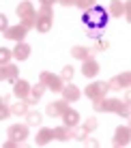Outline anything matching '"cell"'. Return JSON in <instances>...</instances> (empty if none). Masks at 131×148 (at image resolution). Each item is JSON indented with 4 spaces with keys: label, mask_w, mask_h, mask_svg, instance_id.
I'll return each instance as SVG.
<instances>
[{
    "label": "cell",
    "mask_w": 131,
    "mask_h": 148,
    "mask_svg": "<svg viewBox=\"0 0 131 148\" xmlns=\"http://www.w3.org/2000/svg\"><path fill=\"white\" fill-rule=\"evenodd\" d=\"M52 24H54L52 7H43L41 4V9L34 15V30H37V32H49V30H52Z\"/></svg>",
    "instance_id": "1"
},
{
    "label": "cell",
    "mask_w": 131,
    "mask_h": 148,
    "mask_svg": "<svg viewBox=\"0 0 131 148\" xmlns=\"http://www.w3.org/2000/svg\"><path fill=\"white\" fill-rule=\"evenodd\" d=\"M39 82L45 84V88L54 90V92H60L62 86H64V82L60 79V75H54V73H49V71H43V73L39 75Z\"/></svg>",
    "instance_id": "2"
},
{
    "label": "cell",
    "mask_w": 131,
    "mask_h": 148,
    "mask_svg": "<svg viewBox=\"0 0 131 148\" xmlns=\"http://www.w3.org/2000/svg\"><path fill=\"white\" fill-rule=\"evenodd\" d=\"M108 82H95V84L86 86V90H84V95L88 97L90 101H97V99H103L105 95H108Z\"/></svg>",
    "instance_id": "3"
},
{
    "label": "cell",
    "mask_w": 131,
    "mask_h": 148,
    "mask_svg": "<svg viewBox=\"0 0 131 148\" xmlns=\"http://www.w3.org/2000/svg\"><path fill=\"white\" fill-rule=\"evenodd\" d=\"M120 103H123L120 99H108V97H103V99L95 101L93 108H95V112H116Z\"/></svg>",
    "instance_id": "4"
},
{
    "label": "cell",
    "mask_w": 131,
    "mask_h": 148,
    "mask_svg": "<svg viewBox=\"0 0 131 148\" xmlns=\"http://www.w3.org/2000/svg\"><path fill=\"white\" fill-rule=\"evenodd\" d=\"M129 84H131V73L123 71L120 75H116V77H112L108 82V88L110 90H123V88H129Z\"/></svg>",
    "instance_id": "5"
},
{
    "label": "cell",
    "mask_w": 131,
    "mask_h": 148,
    "mask_svg": "<svg viewBox=\"0 0 131 148\" xmlns=\"http://www.w3.org/2000/svg\"><path fill=\"white\" fill-rule=\"evenodd\" d=\"M9 140H15L17 144H22L24 140L28 137V125H11L7 131Z\"/></svg>",
    "instance_id": "6"
},
{
    "label": "cell",
    "mask_w": 131,
    "mask_h": 148,
    "mask_svg": "<svg viewBox=\"0 0 131 148\" xmlns=\"http://www.w3.org/2000/svg\"><path fill=\"white\" fill-rule=\"evenodd\" d=\"M129 140H131V129H129V127L127 125H120L118 127V129H116V133H114V140H112V144L114 146H129Z\"/></svg>",
    "instance_id": "7"
},
{
    "label": "cell",
    "mask_w": 131,
    "mask_h": 148,
    "mask_svg": "<svg viewBox=\"0 0 131 148\" xmlns=\"http://www.w3.org/2000/svg\"><path fill=\"white\" fill-rule=\"evenodd\" d=\"M69 108V101H64V99H60V101H52V103H47V108H45V114L47 116H62V112Z\"/></svg>",
    "instance_id": "8"
},
{
    "label": "cell",
    "mask_w": 131,
    "mask_h": 148,
    "mask_svg": "<svg viewBox=\"0 0 131 148\" xmlns=\"http://www.w3.org/2000/svg\"><path fill=\"white\" fill-rule=\"evenodd\" d=\"M28 30L22 26V24H17V26H9L7 30H4V37L15 41V43H19V41H24V37H26Z\"/></svg>",
    "instance_id": "9"
},
{
    "label": "cell",
    "mask_w": 131,
    "mask_h": 148,
    "mask_svg": "<svg viewBox=\"0 0 131 148\" xmlns=\"http://www.w3.org/2000/svg\"><path fill=\"white\" fill-rule=\"evenodd\" d=\"M30 95V84L26 79H15L13 82V97H17V99H26Z\"/></svg>",
    "instance_id": "10"
},
{
    "label": "cell",
    "mask_w": 131,
    "mask_h": 148,
    "mask_svg": "<svg viewBox=\"0 0 131 148\" xmlns=\"http://www.w3.org/2000/svg\"><path fill=\"white\" fill-rule=\"evenodd\" d=\"M97 73H99V62L95 58L82 60V75H84V77H95Z\"/></svg>",
    "instance_id": "11"
},
{
    "label": "cell",
    "mask_w": 131,
    "mask_h": 148,
    "mask_svg": "<svg viewBox=\"0 0 131 148\" xmlns=\"http://www.w3.org/2000/svg\"><path fill=\"white\" fill-rule=\"evenodd\" d=\"M15 11H17V17H22V19H24V17H34V15H37V11H34V7H32V2H30V0L19 2Z\"/></svg>",
    "instance_id": "12"
},
{
    "label": "cell",
    "mask_w": 131,
    "mask_h": 148,
    "mask_svg": "<svg viewBox=\"0 0 131 148\" xmlns=\"http://www.w3.org/2000/svg\"><path fill=\"white\" fill-rule=\"evenodd\" d=\"M30 45L28 43H24V41H19L17 45H15V49H11V54H13V58L15 60H26L28 56H30Z\"/></svg>",
    "instance_id": "13"
},
{
    "label": "cell",
    "mask_w": 131,
    "mask_h": 148,
    "mask_svg": "<svg viewBox=\"0 0 131 148\" xmlns=\"http://www.w3.org/2000/svg\"><path fill=\"white\" fill-rule=\"evenodd\" d=\"M52 140H54V129L43 127V129L37 133V137H34V144H37V146H45V144H49Z\"/></svg>",
    "instance_id": "14"
},
{
    "label": "cell",
    "mask_w": 131,
    "mask_h": 148,
    "mask_svg": "<svg viewBox=\"0 0 131 148\" xmlns=\"http://www.w3.org/2000/svg\"><path fill=\"white\" fill-rule=\"evenodd\" d=\"M60 118H62V125L64 127H78V122H80V114L75 110H71V108H67L62 112V116H60Z\"/></svg>",
    "instance_id": "15"
},
{
    "label": "cell",
    "mask_w": 131,
    "mask_h": 148,
    "mask_svg": "<svg viewBox=\"0 0 131 148\" xmlns=\"http://www.w3.org/2000/svg\"><path fill=\"white\" fill-rule=\"evenodd\" d=\"M60 92H62V99L64 101H78L80 99V88L78 86H73V84H67V86H62V90H60Z\"/></svg>",
    "instance_id": "16"
},
{
    "label": "cell",
    "mask_w": 131,
    "mask_h": 148,
    "mask_svg": "<svg viewBox=\"0 0 131 148\" xmlns=\"http://www.w3.org/2000/svg\"><path fill=\"white\" fill-rule=\"evenodd\" d=\"M43 92H45V84H41V82H39L37 86H30V95L26 97V101H28L30 105H32V103H37V101L43 97Z\"/></svg>",
    "instance_id": "17"
},
{
    "label": "cell",
    "mask_w": 131,
    "mask_h": 148,
    "mask_svg": "<svg viewBox=\"0 0 131 148\" xmlns=\"http://www.w3.org/2000/svg\"><path fill=\"white\" fill-rule=\"evenodd\" d=\"M71 56L78 60H86V58H93V49L90 47H84V45H75V47H71Z\"/></svg>",
    "instance_id": "18"
},
{
    "label": "cell",
    "mask_w": 131,
    "mask_h": 148,
    "mask_svg": "<svg viewBox=\"0 0 131 148\" xmlns=\"http://www.w3.org/2000/svg\"><path fill=\"white\" fill-rule=\"evenodd\" d=\"M28 110H30V103H28L26 99H17V103H13L11 108H9V112L15 114V116H26Z\"/></svg>",
    "instance_id": "19"
},
{
    "label": "cell",
    "mask_w": 131,
    "mask_h": 148,
    "mask_svg": "<svg viewBox=\"0 0 131 148\" xmlns=\"http://www.w3.org/2000/svg\"><path fill=\"white\" fill-rule=\"evenodd\" d=\"M54 137L56 140H60V142H67V140H71L73 137V127H56L54 129Z\"/></svg>",
    "instance_id": "20"
},
{
    "label": "cell",
    "mask_w": 131,
    "mask_h": 148,
    "mask_svg": "<svg viewBox=\"0 0 131 148\" xmlns=\"http://www.w3.org/2000/svg\"><path fill=\"white\" fill-rule=\"evenodd\" d=\"M2 69H4V79H7V82H15V79H17V75H19L17 64L7 62V64H2Z\"/></svg>",
    "instance_id": "21"
},
{
    "label": "cell",
    "mask_w": 131,
    "mask_h": 148,
    "mask_svg": "<svg viewBox=\"0 0 131 148\" xmlns=\"http://www.w3.org/2000/svg\"><path fill=\"white\" fill-rule=\"evenodd\" d=\"M123 9H125V2H123V0H112V2H110L108 13L114 15V17H123Z\"/></svg>",
    "instance_id": "22"
},
{
    "label": "cell",
    "mask_w": 131,
    "mask_h": 148,
    "mask_svg": "<svg viewBox=\"0 0 131 148\" xmlns=\"http://www.w3.org/2000/svg\"><path fill=\"white\" fill-rule=\"evenodd\" d=\"M26 120H28V127H39L41 125V114L37 110H28L26 112Z\"/></svg>",
    "instance_id": "23"
},
{
    "label": "cell",
    "mask_w": 131,
    "mask_h": 148,
    "mask_svg": "<svg viewBox=\"0 0 131 148\" xmlns=\"http://www.w3.org/2000/svg\"><path fill=\"white\" fill-rule=\"evenodd\" d=\"M75 7L82 11H90L93 7H97V0H75Z\"/></svg>",
    "instance_id": "24"
},
{
    "label": "cell",
    "mask_w": 131,
    "mask_h": 148,
    "mask_svg": "<svg viewBox=\"0 0 131 148\" xmlns=\"http://www.w3.org/2000/svg\"><path fill=\"white\" fill-rule=\"evenodd\" d=\"M73 73H75L73 67H71V64H67V67L60 71V79H62V82H71L73 79Z\"/></svg>",
    "instance_id": "25"
},
{
    "label": "cell",
    "mask_w": 131,
    "mask_h": 148,
    "mask_svg": "<svg viewBox=\"0 0 131 148\" xmlns=\"http://www.w3.org/2000/svg\"><path fill=\"white\" fill-rule=\"evenodd\" d=\"M110 47V41L108 39H101V41H97V45H95V47H90V49H93V54H99V52H105V49H108Z\"/></svg>",
    "instance_id": "26"
},
{
    "label": "cell",
    "mask_w": 131,
    "mask_h": 148,
    "mask_svg": "<svg viewBox=\"0 0 131 148\" xmlns=\"http://www.w3.org/2000/svg\"><path fill=\"white\" fill-rule=\"evenodd\" d=\"M116 114L118 116H123V118H129V114H131V110H129V103L127 101H123V103L118 105V110H116Z\"/></svg>",
    "instance_id": "27"
},
{
    "label": "cell",
    "mask_w": 131,
    "mask_h": 148,
    "mask_svg": "<svg viewBox=\"0 0 131 148\" xmlns=\"http://www.w3.org/2000/svg\"><path fill=\"white\" fill-rule=\"evenodd\" d=\"M11 58H13L11 49H7V47H0V64H7Z\"/></svg>",
    "instance_id": "28"
},
{
    "label": "cell",
    "mask_w": 131,
    "mask_h": 148,
    "mask_svg": "<svg viewBox=\"0 0 131 148\" xmlns=\"http://www.w3.org/2000/svg\"><path fill=\"white\" fill-rule=\"evenodd\" d=\"M73 137H75V140H80V142H82L84 137H88V131L84 129V127H80V129H78V127H73Z\"/></svg>",
    "instance_id": "29"
},
{
    "label": "cell",
    "mask_w": 131,
    "mask_h": 148,
    "mask_svg": "<svg viewBox=\"0 0 131 148\" xmlns=\"http://www.w3.org/2000/svg\"><path fill=\"white\" fill-rule=\"evenodd\" d=\"M82 127L88 131V133H90V131H95V129H97V118H95V116H90V118H86V122H84Z\"/></svg>",
    "instance_id": "30"
},
{
    "label": "cell",
    "mask_w": 131,
    "mask_h": 148,
    "mask_svg": "<svg viewBox=\"0 0 131 148\" xmlns=\"http://www.w3.org/2000/svg\"><path fill=\"white\" fill-rule=\"evenodd\" d=\"M123 17H125V19H127V22H129V19H131V2H129V0H125V9H123Z\"/></svg>",
    "instance_id": "31"
},
{
    "label": "cell",
    "mask_w": 131,
    "mask_h": 148,
    "mask_svg": "<svg viewBox=\"0 0 131 148\" xmlns=\"http://www.w3.org/2000/svg\"><path fill=\"white\" fill-rule=\"evenodd\" d=\"M9 108H7V103H0V120H7L9 118Z\"/></svg>",
    "instance_id": "32"
},
{
    "label": "cell",
    "mask_w": 131,
    "mask_h": 148,
    "mask_svg": "<svg viewBox=\"0 0 131 148\" xmlns=\"http://www.w3.org/2000/svg\"><path fill=\"white\" fill-rule=\"evenodd\" d=\"M9 28V22H7V15L0 13V32H4V30Z\"/></svg>",
    "instance_id": "33"
},
{
    "label": "cell",
    "mask_w": 131,
    "mask_h": 148,
    "mask_svg": "<svg viewBox=\"0 0 131 148\" xmlns=\"http://www.w3.org/2000/svg\"><path fill=\"white\" fill-rule=\"evenodd\" d=\"M82 144H84V146H93V148H97V146H99V142H97V140H88V137H84Z\"/></svg>",
    "instance_id": "34"
},
{
    "label": "cell",
    "mask_w": 131,
    "mask_h": 148,
    "mask_svg": "<svg viewBox=\"0 0 131 148\" xmlns=\"http://www.w3.org/2000/svg\"><path fill=\"white\" fill-rule=\"evenodd\" d=\"M62 7H75V0H58Z\"/></svg>",
    "instance_id": "35"
},
{
    "label": "cell",
    "mask_w": 131,
    "mask_h": 148,
    "mask_svg": "<svg viewBox=\"0 0 131 148\" xmlns=\"http://www.w3.org/2000/svg\"><path fill=\"white\" fill-rule=\"evenodd\" d=\"M15 146H19L15 140H7V142H4V148H15Z\"/></svg>",
    "instance_id": "36"
},
{
    "label": "cell",
    "mask_w": 131,
    "mask_h": 148,
    "mask_svg": "<svg viewBox=\"0 0 131 148\" xmlns=\"http://www.w3.org/2000/svg\"><path fill=\"white\" fill-rule=\"evenodd\" d=\"M56 2H58V0H41V4H43V7H54Z\"/></svg>",
    "instance_id": "37"
},
{
    "label": "cell",
    "mask_w": 131,
    "mask_h": 148,
    "mask_svg": "<svg viewBox=\"0 0 131 148\" xmlns=\"http://www.w3.org/2000/svg\"><path fill=\"white\" fill-rule=\"evenodd\" d=\"M4 79V69H2V64H0V82Z\"/></svg>",
    "instance_id": "38"
},
{
    "label": "cell",
    "mask_w": 131,
    "mask_h": 148,
    "mask_svg": "<svg viewBox=\"0 0 131 148\" xmlns=\"http://www.w3.org/2000/svg\"><path fill=\"white\" fill-rule=\"evenodd\" d=\"M0 103H2V97H0Z\"/></svg>",
    "instance_id": "39"
}]
</instances>
